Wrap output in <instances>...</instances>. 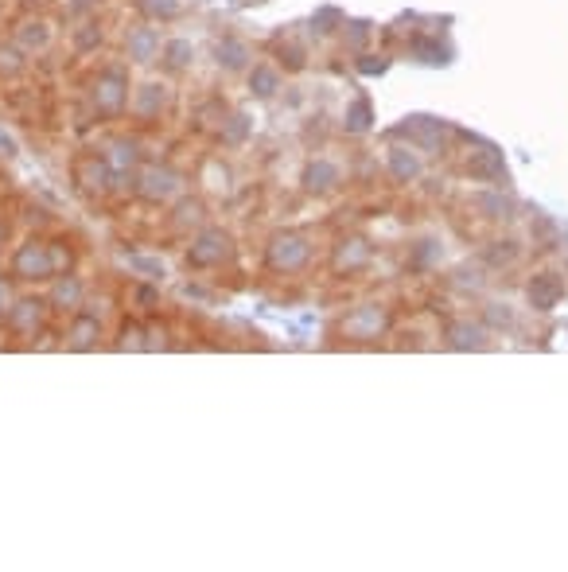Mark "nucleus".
<instances>
[{"mask_svg": "<svg viewBox=\"0 0 568 572\" xmlns=\"http://www.w3.org/2000/svg\"><path fill=\"white\" fill-rule=\"evenodd\" d=\"M129 98H133V78H129V67L113 63V67H102L90 82V106L98 117H121L129 109Z\"/></svg>", "mask_w": 568, "mask_h": 572, "instance_id": "nucleus-1", "label": "nucleus"}, {"mask_svg": "<svg viewBox=\"0 0 568 572\" xmlns=\"http://www.w3.org/2000/svg\"><path fill=\"white\" fill-rule=\"evenodd\" d=\"M129 183H133V191L141 195L144 203H152V207L172 203V199H179V191H183V176H179L172 164H144V168H137V176L129 179Z\"/></svg>", "mask_w": 568, "mask_h": 572, "instance_id": "nucleus-2", "label": "nucleus"}, {"mask_svg": "<svg viewBox=\"0 0 568 572\" xmlns=\"http://www.w3.org/2000/svg\"><path fill=\"white\" fill-rule=\"evenodd\" d=\"M230 253H234V238H230L222 226H203V230H195V238H191L187 265H191V269H218L222 261H230Z\"/></svg>", "mask_w": 568, "mask_h": 572, "instance_id": "nucleus-3", "label": "nucleus"}, {"mask_svg": "<svg viewBox=\"0 0 568 572\" xmlns=\"http://www.w3.org/2000/svg\"><path fill=\"white\" fill-rule=\"evenodd\" d=\"M12 277L16 281H55V265H51V242H39V238H32V242H24L20 250L12 253Z\"/></svg>", "mask_w": 568, "mask_h": 572, "instance_id": "nucleus-4", "label": "nucleus"}, {"mask_svg": "<svg viewBox=\"0 0 568 572\" xmlns=\"http://www.w3.org/2000/svg\"><path fill=\"white\" fill-rule=\"evenodd\" d=\"M43 320H47V300H36V296H20V300H12L8 312H4V327H8L12 335H24V339L39 335V331H43Z\"/></svg>", "mask_w": 568, "mask_h": 572, "instance_id": "nucleus-5", "label": "nucleus"}, {"mask_svg": "<svg viewBox=\"0 0 568 572\" xmlns=\"http://www.w3.org/2000/svg\"><path fill=\"white\" fill-rule=\"evenodd\" d=\"M308 242L300 238V234H277L273 242H269V269H277V273H296V269H304L308 265Z\"/></svg>", "mask_w": 568, "mask_h": 572, "instance_id": "nucleus-6", "label": "nucleus"}, {"mask_svg": "<svg viewBox=\"0 0 568 572\" xmlns=\"http://www.w3.org/2000/svg\"><path fill=\"white\" fill-rule=\"evenodd\" d=\"M125 59L133 67H152L160 59V32L148 20L137 24V28H129V36H125Z\"/></svg>", "mask_w": 568, "mask_h": 572, "instance_id": "nucleus-7", "label": "nucleus"}, {"mask_svg": "<svg viewBox=\"0 0 568 572\" xmlns=\"http://www.w3.org/2000/svg\"><path fill=\"white\" fill-rule=\"evenodd\" d=\"M214 63H218V71L242 74V71H249V67H253V47H249L242 36L214 39Z\"/></svg>", "mask_w": 568, "mask_h": 572, "instance_id": "nucleus-8", "label": "nucleus"}, {"mask_svg": "<svg viewBox=\"0 0 568 572\" xmlns=\"http://www.w3.org/2000/svg\"><path fill=\"white\" fill-rule=\"evenodd\" d=\"M168 86L164 82H141V86H133V98H129V109L141 117V121H156L164 109H168Z\"/></svg>", "mask_w": 568, "mask_h": 572, "instance_id": "nucleus-9", "label": "nucleus"}, {"mask_svg": "<svg viewBox=\"0 0 568 572\" xmlns=\"http://www.w3.org/2000/svg\"><path fill=\"white\" fill-rule=\"evenodd\" d=\"M74 179L86 187V191H98V195H106L117 187V172L109 168L106 156H86V160H78L74 164Z\"/></svg>", "mask_w": 568, "mask_h": 572, "instance_id": "nucleus-10", "label": "nucleus"}, {"mask_svg": "<svg viewBox=\"0 0 568 572\" xmlns=\"http://www.w3.org/2000/svg\"><path fill=\"white\" fill-rule=\"evenodd\" d=\"M102 339V320L94 312H74L71 323H67V351H94Z\"/></svg>", "mask_w": 568, "mask_h": 572, "instance_id": "nucleus-11", "label": "nucleus"}, {"mask_svg": "<svg viewBox=\"0 0 568 572\" xmlns=\"http://www.w3.org/2000/svg\"><path fill=\"white\" fill-rule=\"evenodd\" d=\"M86 304V285L71 277V273H63V277H55L51 281V292H47V308H55V312H78Z\"/></svg>", "mask_w": 568, "mask_h": 572, "instance_id": "nucleus-12", "label": "nucleus"}, {"mask_svg": "<svg viewBox=\"0 0 568 572\" xmlns=\"http://www.w3.org/2000/svg\"><path fill=\"white\" fill-rule=\"evenodd\" d=\"M106 160H109V168L117 172V179H133L137 176V164H141V141H133V137L109 141Z\"/></svg>", "mask_w": 568, "mask_h": 572, "instance_id": "nucleus-13", "label": "nucleus"}, {"mask_svg": "<svg viewBox=\"0 0 568 572\" xmlns=\"http://www.w3.org/2000/svg\"><path fill=\"white\" fill-rule=\"evenodd\" d=\"M156 63H160L168 74L191 71V67H195V43H191V39H183V36L164 39V43H160V59H156Z\"/></svg>", "mask_w": 568, "mask_h": 572, "instance_id": "nucleus-14", "label": "nucleus"}, {"mask_svg": "<svg viewBox=\"0 0 568 572\" xmlns=\"http://www.w3.org/2000/svg\"><path fill=\"white\" fill-rule=\"evenodd\" d=\"M246 78H249V94H253V98H261V102L277 98V94H281V86H284L281 71H277L273 63H253V67L246 71Z\"/></svg>", "mask_w": 568, "mask_h": 572, "instance_id": "nucleus-15", "label": "nucleus"}, {"mask_svg": "<svg viewBox=\"0 0 568 572\" xmlns=\"http://www.w3.org/2000/svg\"><path fill=\"white\" fill-rule=\"evenodd\" d=\"M12 39H16L28 55H39V51L51 47V24H47L43 16H28V20H20V28H16V36Z\"/></svg>", "mask_w": 568, "mask_h": 572, "instance_id": "nucleus-16", "label": "nucleus"}, {"mask_svg": "<svg viewBox=\"0 0 568 572\" xmlns=\"http://www.w3.org/2000/svg\"><path fill=\"white\" fill-rule=\"evenodd\" d=\"M172 226L176 230H203L207 226V207H203V199H195V195H179L176 207H172Z\"/></svg>", "mask_w": 568, "mask_h": 572, "instance_id": "nucleus-17", "label": "nucleus"}, {"mask_svg": "<svg viewBox=\"0 0 568 572\" xmlns=\"http://www.w3.org/2000/svg\"><path fill=\"white\" fill-rule=\"evenodd\" d=\"M343 179V172H339V164H331V160H312L308 168H304V187L312 191V195H323V191H331L335 183Z\"/></svg>", "mask_w": 568, "mask_h": 572, "instance_id": "nucleus-18", "label": "nucleus"}, {"mask_svg": "<svg viewBox=\"0 0 568 572\" xmlns=\"http://www.w3.org/2000/svg\"><path fill=\"white\" fill-rule=\"evenodd\" d=\"M137 8L148 24H172L183 16V0H137Z\"/></svg>", "mask_w": 568, "mask_h": 572, "instance_id": "nucleus-19", "label": "nucleus"}, {"mask_svg": "<svg viewBox=\"0 0 568 572\" xmlns=\"http://www.w3.org/2000/svg\"><path fill=\"white\" fill-rule=\"evenodd\" d=\"M249 133H253L249 113H230V117L222 121V129H218V141L226 144V148H238V144L249 141Z\"/></svg>", "mask_w": 568, "mask_h": 572, "instance_id": "nucleus-20", "label": "nucleus"}, {"mask_svg": "<svg viewBox=\"0 0 568 572\" xmlns=\"http://www.w3.org/2000/svg\"><path fill=\"white\" fill-rule=\"evenodd\" d=\"M28 71V51L12 39V43H0V78H20Z\"/></svg>", "mask_w": 568, "mask_h": 572, "instance_id": "nucleus-21", "label": "nucleus"}, {"mask_svg": "<svg viewBox=\"0 0 568 572\" xmlns=\"http://www.w3.org/2000/svg\"><path fill=\"white\" fill-rule=\"evenodd\" d=\"M557 296H561V285L545 273V277H533V285H530V300H533V308H541V312H549L553 304H557Z\"/></svg>", "mask_w": 568, "mask_h": 572, "instance_id": "nucleus-22", "label": "nucleus"}, {"mask_svg": "<svg viewBox=\"0 0 568 572\" xmlns=\"http://www.w3.org/2000/svg\"><path fill=\"white\" fill-rule=\"evenodd\" d=\"M390 168L397 179H417L421 176V156L413 148H393L390 152Z\"/></svg>", "mask_w": 568, "mask_h": 572, "instance_id": "nucleus-23", "label": "nucleus"}, {"mask_svg": "<svg viewBox=\"0 0 568 572\" xmlns=\"http://www.w3.org/2000/svg\"><path fill=\"white\" fill-rule=\"evenodd\" d=\"M125 265H129L133 273H141L144 281H164V277H168V269H164L160 257H141V253H133V257H125Z\"/></svg>", "mask_w": 568, "mask_h": 572, "instance_id": "nucleus-24", "label": "nucleus"}, {"mask_svg": "<svg viewBox=\"0 0 568 572\" xmlns=\"http://www.w3.org/2000/svg\"><path fill=\"white\" fill-rule=\"evenodd\" d=\"M117 347H121V351H148V327H141V323H125Z\"/></svg>", "mask_w": 568, "mask_h": 572, "instance_id": "nucleus-25", "label": "nucleus"}, {"mask_svg": "<svg viewBox=\"0 0 568 572\" xmlns=\"http://www.w3.org/2000/svg\"><path fill=\"white\" fill-rule=\"evenodd\" d=\"M448 339H452V347H483V331H479V327H467V323H452V327H448Z\"/></svg>", "mask_w": 568, "mask_h": 572, "instance_id": "nucleus-26", "label": "nucleus"}, {"mask_svg": "<svg viewBox=\"0 0 568 572\" xmlns=\"http://www.w3.org/2000/svg\"><path fill=\"white\" fill-rule=\"evenodd\" d=\"M98 43H102V28H98L94 20H86V24L74 28V47H78V51H94Z\"/></svg>", "mask_w": 568, "mask_h": 572, "instance_id": "nucleus-27", "label": "nucleus"}, {"mask_svg": "<svg viewBox=\"0 0 568 572\" xmlns=\"http://www.w3.org/2000/svg\"><path fill=\"white\" fill-rule=\"evenodd\" d=\"M51 265H55V277H63V273H71L74 253L67 250V242H51Z\"/></svg>", "mask_w": 568, "mask_h": 572, "instance_id": "nucleus-28", "label": "nucleus"}, {"mask_svg": "<svg viewBox=\"0 0 568 572\" xmlns=\"http://www.w3.org/2000/svg\"><path fill=\"white\" fill-rule=\"evenodd\" d=\"M277 55H281V63L288 67V71H300V67H304V51H300L296 43H288V47H284V39H277Z\"/></svg>", "mask_w": 568, "mask_h": 572, "instance_id": "nucleus-29", "label": "nucleus"}, {"mask_svg": "<svg viewBox=\"0 0 568 572\" xmlns=\"http://www.w3.org/2000/svg\"><path fill=\"white\" fill-rule=\"evenodd\" d=\"M102 0H71V12L74 16H86V12H94Z\"/></svg>", "mask_w": 568, "mask_h": 572, "instance_id": "nucleus-30", "label": "nucleus"}, {"mask_svg": "<svg viewBox=\"0 0 568 572\" xmlns=\"http://www.w3.org/2000/svg\"><path fill=\"white\" fill-rule=\"evenodd\" d=\"M0 156H8V160L16 156V141H12V137H8L4 129H0Z\"/></svg>", "mask_w": 568, "mask_h": 572, "instance_id": "nucleus-31", "label": "nucleus"}, {"mask_svg": "<svg viewBox=\"0 0 568 572\" xmlns=\"http://www.w3.org/2000/svg\"><path fill=\"white\" fill-rule=\"evenodd\" d=\"M8 304H12V292H8V285L0 281V320H4V312H8Z\"/></svg>", "mask_w": 568, "mask_h": 572, "instance_id": "nucleus-32", "label": "nucleus"}, {"mask_svg": "<svg viewBox=\"0 0 568 572\" xmlns=\"http://www.w3.org/2000/svg\"><path fill=\"white\" fill-rule=\"evenodd\" d=\"M4 234H8V230H4V226H0V246H4Z\"/></svg>", "mask_w": 568, "mask_h": 572, "instance_id": "nucleus-33", "label": "nucleus"}]
</instances>
